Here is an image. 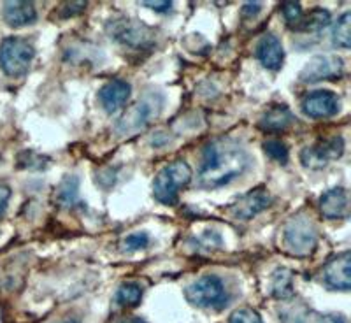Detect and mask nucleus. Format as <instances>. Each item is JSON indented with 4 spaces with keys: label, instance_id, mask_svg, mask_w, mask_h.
<instances>
[{
    "label": "nucleus",
    "instance_id": "6e6552de",
    "mask_svg": "<svg viewBox=\"0 0 351 323\" xmlns=\"http://www.w3.org/2000/svg\"><path fill=\"white\" fill-rule=\"evenodd\" d=\"M344 153V139L341 136L319 139L313 146H306L300 152V162L304 167L322 169L330 162V160L339 158Z\"/></svg>",
    "mask_w": 351,
    "mask_h": 323
},
{
    "label": "nucleus",
    "instance_id": "2f4dec72",
    "mask_svg": "<svg viewBox=\"0 0 351 323\" xmlns=\"http://www.w3.org/2000/svg\"><path fill=\"white\" fill-rule=\"evenodd\" d=\"M121 323H146V320H143V318H127V320H123Z\"/></svg>",
    "mask_w": 351,
    "mask_h": 323
},
{
    "label": "nucleus",
    "instance_id": "4468645a",
    "mask_svg": "<svg viewBox=\"0 0 351 323\" xmlns=\"http://www.w3.org/2000/svg\"><path fill=\"white\" fill-rule=\"evenodd\" d=\"M256 56H258L260 64L263 67L271 69V71H278L285 60L283 44L276 36L267 34V36L262 37V40L256 46Z\"/></svg>",
    "mask_w": 351,
    "mask_h": 323
},
{
    "label": "nucleus",
    "instance_id": "f257e3e1",
    "mask_svg": "<svg viewBox=\"0 0 351 323\" xmlns=\"http://www.w3.org/2000/svg\"><path fill=\"white\" fill-rule=\"evenodd\" d=\"M252 164L246 149L234 139H215L204 148L200 184L218 188L243 176Z\"/></svg>",
    "mask_w": 351,
    "mask_h": 323
},
{
    "label": "nucleus",
    "instance_id": "9d476101",
    "mask_svg": "<svg viewBox=\"0 0 351 323\" xmlns=\"http://www.w3.org/2000/svg\"><path fill=\"white\" fill-rule=\"evenodd\" d=\"M269 206H271V195H269L267 190L265 188H255V190L239 197V200L232 204L228 208V213L236 219H252L258 213H262L263 209H267Z\"/></svg>",
    "mask_w": 351,
    "mask_h": 323
},
{
    "label": "nucleus",
    "instance_id": "20e7f679",
    "mask_svg": "<svg viewBox=\"0 0 351 323\" xmlns=\"http://www.w3.org/2000/svg\"><path fill=\"white\" fill-rule=\"evenodd\" d=\"M34 46L21 37H8L0 44V69L11 77L27 74L34 60Z\"/></svg>",
    "mask_w": 351,
    "mask_h": 323
},
{
    "label": "nucleus",
    "instance_id": "b1692460",
    "mask_svg": "<svg viewBox=\"0 0 351 323\" xmlns=\"http://www.w3.org/2000/svg\"><path fill=\"white\" fill-rule=\"evenodd\" d=\"M281 11H283L285 18H287L288 25L295 28L299 21L302 20V8L299 2H283L281 4Z\"/></svg>",
    "mask_w": 351,
    "mask_h": 323
},
{
    "label": "nucleus",
    "instance_id": "393cba45",
    "mask_svg": "<svg viewBox=\"0 0 351 323\" xmlns=\"http://www.w3.org/2000/svg\"><path fill=\"white\" fill-rule=\"evenodd\" d=\"M149 244V236L146 232H136V234H130L128 237L123 239V248L128 252H137V250H143Z\"/></svg>",
    "mask_w": 351,
    "mask_h": 323
},
{
    "label": "nucleus",
    "instance_id": "9b49d317",
    "mask_svg": "<svg viewBox=\"0 0 351 323\" xmlns=\"http://www.w3.org/2000/svg\"><path fill=\"white\" fill-rule=\"evenodd\" d=\"M302 109L311 118H330L339 111V97L330 90H316L304 99Z\"/></svg>",
    "mask_w": 351,
    "mask_h": 323
},
{
    "label": "nucleus",
    "instance_id": "dca6fc26",
    "mask_svg": "<svg viewBox=\"0 0 351 323\" xmlns=\"http://www.w3.org/2000/svg\"><path fill=\"white\" fill-rule=\"evenodd\" d=\"M2 16L11 28H21L37 20V11L32 2L16 0V2H5L2 8Z\"/></svg>",
    "mask_w": 351,
    "mask_h": 323
},
{
    "label": "nucleus",
    "instance_id": "412c9836",
    "mask_svg": "<svg viewBox=\"0 0 351 323\" xmlns=\"http://www.w3.org/2000/svg\"><path fill=\"white\" fill-rule=\"evenodd\" d=\"M351 14L350 12H344L343 16L337 20L334 27V32H332V39H334V44H337L339 48L348 49L351 46Z\"/></svg>",
    "mask_w": 351,
    "mask_h": 323
},
{
    "label": "nucleus",
    "instance_id": "6ab92c4d",
    "mask_svg": "<svg viewBox=\"0 0 351 323\" xmlns=\"http://www.w3.org/2000/svg\"><path fill=\"white\" fill-rule=\"evenodd\" d=\"M272 296L276 299L285 300L293 296V272L290 269H276L272 274Z\"/></svg>",
    "mask_w": 351,
    "mask_h": 323
},
{
    "label": "nucleus",
    "instance_id": "cd10ccee",
    "mask_svg": "<svg viewBox=\"0 0 351 323\" xmlns=\"http://www.w3.org/2000/svg\"><path fill=\"white\" fill-rule=\"evenodd\" d=\"M9 199H11V188L0 184V216L4 215L5 209H8Z\"/></svg>",
    "mask_w": 351,
    "mask_h": 323
},
{
    "label": "nucleus",
    "instance_id": "7ed1b4c3",
    "mask_svg": "<svg viewBox=\"0 0 351 323\" xmlns=\"http://www.w3.org/2000/svg\"><path fill=\"white\" fill-rule=\"evenodd\" d=\"M285 248L291 255L309 256L318 243V230L311 216L297 215L285 227Z\"/></svg>",
    "mask_w": 351,
    "mask_h": 323
},
{
    "label": "nucleus",
    "instance_id": "4be33fe9",
    "mask_svg": "<svg viewBox=\"0 0 351 323\" xmlns=\"http://www.w3.org/2000/svg\"><path fill=\"white\" fill-rule=\"evenodd\" d=\"M141 299H143V288L137 283H123L116 294V300L127 307H136Z\"/></svg>",
    "mask_w": 351,
    "mask_h": 323
},
{
    "label": "nucleus",
    "instance_id": "a878e982",
    "mask_svg": "<svg viewBox=\"0 0 351 323\" xmlns=\"http://www.w3.org/2000/svg\"><path fill=\"white\" fill-rule=\"evenodd\" d=\"M228 323H263L262 318L256 311L250 309V307H243V309H237V311L232 313Z\"/></svg>",
    "mask_w": 351,
    "mask_h": 323
},
{
    "label": "nucleus",
    "instance_id": "2eb2a0df",
    "mask_svg": "<svg viewBox=\"0 0 351 323\" xmlns=\"http://www.w3.org/2000/svg\"><path fill=\"white\" fill-rule=\"evenodd\" d=\"M348 208H350V199L344 188H332L328 192L319 197V209L324 213L325 218L337 219L346 218Z\"/></svg>",
    "mask_w": 351,
    "mask_h": 323
},
{
    "label": "nucleus",
    "instance_id": "aec40b11",
    "mask_svg": "<svg viewBox=\"0 0 351 323\" xmlns=\"http://www.w3.org/2000/svg\"><path fill=\"white\" fill-rule=\"evenodd\" d=\"M330 23V12L324 8H315L306 18L299 21L297 30L300 32H322Z\"/></svg>",
    "mask_w": 351,
    "mask_h": 323
},
{
    "label": "nucleus",
    "instance_id": "473e14b6",
    "mask_svg": "<svg viewBox=\"0 0 351 323\" xmlns=\"http://www.w3.org/2000/svg\"><path fill=\"white\" fill-rule=\"evenodd\" d=\"M60 323H80V320H76V318H69V320H64V322H60Z\"/></svg>",
    "mask_w": 351,
    "mask_h": 323
},
{
    "label": "nucleus",
    "instance_id": "c85d7f7f",
    "mask_svg": "<svg viewBox=\"0 0 351 323\" xmlns=\"http://www.w3.org/2000/svg\"><path fill=\"white\" fill-rule=\"evenodd\" d=\"M143 5L153 9V11L164 12V11H169V9L172 8V2H167V0H164V2H143Z\"/></svg>",
    "mask_w": 351,
    "mask_h": 323
},
{
    "label": "nucleus",
    "instance_id": "1a4fd4ad",
    "mask_svg": "<svg viewBox=\"0 0 351 323\" xmlns=\"http://www.w3.org/2000/svg\"><path fill=\"white\" fill-rule=\"evenodd\" d=\"M344 74V62L337 55H316L304 65L300 80L304 83H318L325 80H335Z\"/></svg>",
    "mask_w": 351,
    "mask_h": 323
},
{
    "label": "nucleus",
    "instance_id": "a211bd4d",
    "mask_svg": "<svg viewBox=\"0 0 351 323\" xmlns=\"http://www.w3.org/2000/svg\"><path fill=\"white\" fill-rule=\"evenodd\" d=\"M77 195H80V180L77 176H65L60 181L58 188H56V202L62 208H72L77 202Z\"/></svg>",
    "mask_w": 351,
    "mask_h": 323
},
{
    "label": "nucleus",
    "instance_id": "f8f14e48",
    "mask_svg": "<svg viewBox=\"0 0 351 323\" xmlns=\"http://www.w3.org/2000/svg\"><path fill=\"white\" fill-rule=\"evenodd\" d=\"M325 281L334 290L348 291L351 288V253L344 252L328 260L325 265Z\"/></svg>",
    "mask_w": 351,
    "mask_h": 323
},
{
    "label": "nucleus",
    "instance_id": "39448f33",
    "mask_svg": "<svg viewBox=\"0 0 351 323\" xmlns=\"http://www.w3.org/2000/svg\"><path fill=\"white\" fill-rule=\"evenodd\" d=\"M184 297L192 306L204 307V309L208 307L219 309L227 304V290H225L223 281L213 274L202 276L192 285H188Z\"/></svg>",
    "mask_w": 351,
    "mask_h": 323
},
{
    "label": "nucleus",
    "instance_id": "bb28decb",
    "mask_svg": "<svg viewBox=\"0 0 351 323\" xmlns=\"http://www.w3.org/2000/svg\"><path fill=\"white\" fill-rule=\"evenodd\" d=\"M86 9V2H67L60 8L58 14L62 18H71V16H76L80 12H83Z\"/></svg>",
    "mask_w": 351,
    "mask_h": 323
},
{
    "label": "nucleus",
    "instance_id": "f03ea898",
    "mask_svg": "<svg viewBox=\"0 0 351 323\" xmlns=\"http://www.w3.org/2000/svg\"><path fill=\"white\" fill-rule=\"evenodd\" d=\"M192 169L186 162L183 160L171 162L156 174L155 183H153V195L158 202L174 206L178 202V193L181 188L192 181Z\"/></svg>",
    "mask_w": 351,
    "mask_h": 323
},
{
    "label": "nucleus",
    "instance_id": "0eeeda50",
    "mask_svg": "<svg viewBox=\"0 0 351 323\" xmlns=\"http://www.w3.org/2000/svg\"><path fill=\"white\" fill-rule=\"evenodd\" d=\"M160 108H162V100H156V95L139 100L118 120L116 130L120 132L121 136H132V134L143 130L144 127H148L153 116L158 115Z\"/></svg>",
    "mask_w": 351,
    "mask_h": 323
},
{
    "label": "nucleus",
    "instance_id": "423d86ee",
    "mask_svg": "<svg viewBox=\"0 0 351 323\" xmlns=\"http://www.w3.org/2000/svg\"><path fill=\"white\" fill-rule=\"evenodd\" d=\"M108 32L111 36V39H114L116 43L128 46V48L141 49L152 46L153 40H155V34H153L152 28L148 25L141 23L139 20H134V18H114L108 23Z\"/></svg>",
    "mask_w": 351,
    "mask_h": 323
},
{
    "label": "nucleus",
    "instance_id": "f3484780",
    "mask_svg": "<svg viewBox=\"0 0 351 323\" xmlns=\"http://www.w3.org/2000/svg\"><path fill=\"white\" fill-rule=\"evenodd\" d=\"M291 121H293V116L288 111V108H285V106H274V108H271L262 116L260 128L267 132H281L287 130L291 125Z\"/></svg>",
    "mask_w": 351,
    "mask_h": 323
},
{
    "label": "nucleus",
    "instance_id": "5701e85b",
    "mask_svg": "<svg viewBox=\"0 0 351 323\" xmlns=\"http://www.w3.org/2000/svg\"><path fill=\"white\" fill-rule=\"evenodd\" d=\"M263 152L267 153V156H271L272 160L280 162V164H287L288 162V148L283 141L278 139H269L262 144Z\"/></svg>",
    "mask_w": 351,
    "mask_h": 323
},
{
    "label": "nucleus",
    "instance_id": "7c9ffc66",
    "mask_svg": "<svg viewBox=\"0 0 351 323\" xmlns=\"http://www.w3.org/2000/svg\"><path fill=\"white\" fill-rule=\"evenodd\" d=\"M318 323H348L346 318H343L341 315H327V316H322L318 320Z\"/></svg>",
    "mask_w": 351,
    "mask_h": 323
},
{
    "label": "nucleus",
    "instance_id": "c756f323",
    "mask_svg": "<svg viewBox=\"0 0 351 323\" xmlns=\"http://www.w3.org/2000/svg\"><path fill=\"white\" fill-rule=\"evenodd\" d=\"M260 9H262V4L260 2H247V4H244L243 8V14L244 16H255V14H258Z\"/></svg>",
    "mask_w": 351,
    "mask_h": 323
},
{
    "label": "nucleus",
    "instance_id": "ddd939ff",
    "mask_svg": "<svg viewBox=\"0 0 351 323\" xmlns=\"http://www.w3.org/2000/svg\"><path fill=\"white\" fill-rule=\"evenodd\" d=\"M130 92H132V88L127 81L123 80L108 81V83L99 90L100 106H102L104 111L109 112V115L118 112L125 104H127V100L130 99Z\"/></svg>",
    "mask_w": 351,
    "mask_h": 323
}]
</instances>
